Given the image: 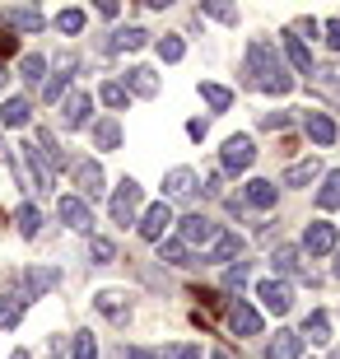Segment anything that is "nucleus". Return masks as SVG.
<instances>
[{"label": "nucleus", "instance_id": "7", "mask_svg": "<svg viewBox=\"0 0 340 359\" xmlns=\"http://www.w3.org/2000/svg\"><path fill=\"white\" fill-rule=\"evenodd\" d=\"M61 285V271L56 266H28L24 271V290H19V299L24 304H33V299H42L47 290H56Z\"/></svg>", "mask_w": 340, "mask_h": 359}, {"label": "nucleus", "instance_id": "24", "mask_svg": "<svg viewBox=\"0 0 340 359\" xmlns=\"http://www.w3.org/2000/svg\"><path fill=\"white\" fill-rule=\"evenodd\" d=\"M144 42H149V33L131 24V28H117V33H112V38H107L103 47H107V52H140Z\"/></svg>", "mask_w": 340, "mask_h": 359}, {"label": "nucleus", "instance_id": "32", "mask_svg": "<svg viewBox=\"0 0 340 359\" xmlns=\"http://www.w3.org/2000/svg\"><path fill=\"white\" fill-rule=\"evenodd\" d=\"M154 52H158V61H168V66H172V61H182V56H186V42L177 38V33H163V38L154 42Z\"/></svg>", "mask_w": 340, "mask_h": 359}, {"label": "nucleus", "instance_id": "42", "mask_svg": "<svg viewBox=\"0 0 340 359\" xmlns=\"http://www.w3.org/2000/svg\"><path fill=\"white\" fill-rule=\"evenodd\" d=\"M158 359H200V346H163Z\"/></svg>", "mask_w": 340, "mask_h": 359}, {"label": "nucleus", "instance_id": "50", "mask_svg": "<svg viewBox=\"0 0 340 359\" xmlns=\"http://www.w3.org/2000/svg\"><path fill=\"white\" fill-rule=\"evenodd\" d=\"M5 80H10V75H5V70H0V89H5Z\"/></svg>", "mask_w": 340, "mask_h": 359}, {"label": "nucleus", "instance_id": "34", "mask_svg": "<svg viewBox=\"0 0 340 359\" xmlns=\"http://www.w3.org/2000/svg\"><path fill=\"white\" fill-rule=\"evenodd\" d=\"M14 219H19V233H24V238H38V229H42V215H38V205H19V210H14Z\"/></svg>", "mask_w": 340, "mask_h": 359}, {"label": "nucleus", "instance_id": "4", "mask_svg": "<svg viewBox=\"0 0 340 359\" xmlns=\"http://www.w3.org/2000/svg\"><path fill=\"white\" fill-rule=\"evenodd\" d=\"M271 266H275V280H303V285H317L313 271H303V252L289 248V243L271 252Z\"/></svg>", "mask_w": 340, "mask_h": 359}, {"label": "nucleus", "instance_id": "19", "mask_svg": "<svg viewBox=\"0 0 340 359\" xmlns=\"http://www.w3.org/2000/svg\"><path fill=\"white\" fill-rule=\"evenodd\" d=\"M303 131H308V140H313V145H336V121L327 117V112H308V117H303Z\"/></svg>", "mask_w": 340, "mask_h": 359}, {"label": "nucleus", "instance_id": "6", "mask_svg": "<svg viewBox=\"0 0 340 359\" xmlns=\"http://www.w3.org/2000/svg\"><path fill=\"white\" fill-rule=\"evenodd\" d=\"M215 238H219V224L205 219V215H186L177 224V243H186V248H210Z\"/></svg>", "mask_w": 340, "mask_h": 359}, {"label": "nucleus", "instance_id": "46", "mask_svg": "<svg viewBox=\"0 0 340 359\" xmlns=\"http://www.w3.org/2000/svg\"><path fill=\"white\" fill-rule=\"evenodd\" d=\"M205 131H210V126H205V121H186V135H191V140H205Z\"/></svg>", "mask_w": 340, "mask_h": 359}, {"label": "nucleus", "instance_id": "30", "mask_svg": "<svg viewBox=\"0 0 340 359\" xmlns=\"http://www.w3.org/2000/svg\"><path fill=\"white\" fill-rule=\"evenodd\" d=\"M28 117H33L28 98H5V103H0V121H5V126H28Z\"/></svg>", "mask_w": 340, "mask_h": 359}, {"label": "nucleus", "instance_id": "1", "mask_svg": "<svg viewBox=\"0 0 340 359\" xmlns=\"http://www.w3.org/2000/svg\"><path fill=\"white\" fill-rule=\"evenodd\" d=\"M243 80H247L252 89H261V93H275V98L294 89V75H289L285 56L275 52L271 38H252L247 42V56H243Z\"/></svg>", "mask_w": 340, "mask_h": 359}, {"label": "nucleus", "instance_id": "43", "mask_svg": "<svg viewBox=\"0 0 340 359\" xmlns=\"http://www.w3.org/2000/svg\"><path fill=\"white\" fill-rule=\"evenodd\" d=\"M205 14H215L219 24H238V10H229V5H200Z\"/></svg>", "mask_w": 340, "mask_h": 359}, {"label": "nucleus", "instance_id": "25", "mask_svg": "<svg viewBox=\"0 0 340 359\" xmlns=\"http://www.w3.org/2000/svg\"><path fill=\"white\" fill-rule=\"evenodd\" d=\"M303 341H313V346H327L331 341V318L327 313H322V308H313V313H308V318H303Z\"/></svg>", "mask_w": 340, "mask_h": 359}, {"label": "nucleus", "instance_id": "33", "mask_svg": "<svg viewBox=\"0 0 340 359\" xmlns=\"http://www.w3.org/2000/svg\"><path fill=\"white\" fill-rule=\"evenodd\" d=\"M200 98H205L215 112H229V107H233V93L224 89V84H210V80H200Z\"/></svg>", "mask_w": 340, "mask_h": 359}, {"label": "nucleus", "instance_id": "27", "mask_svg": "<svg viewBox=\"0 0 340 359\" xmlns=\"http://www.w3.org/2000/svg\"><path fill=\"white\" fill-rule=\"evenodd\" d=\"M24 299L19 294H0V332H14L19 322H24Z\"/></svg>", "mask_w": 340, "mask_h": 359}, {"label": "nucleus", "instance_id": "9", "mask_svg": "<svg viewBox=\"0 0 340 359\" xmlns=\"http://www.w3.org/2000/svg\"><path fill=\"white\" fill-rule=\"evenodd\" d=\"M168 224H172V205L168 201H158V205H149V210L140 215V238L144 243H163V233H168Z\"/></svg>", "mask_w": 340, "mask_h": 359}, {"label": "nucleus", "instance_id": "16", "mask_svg": "<svg viewBox=\"0 0 340 359\" xmlns=\"http://www.w3.org/2000/svg\"><path fill=\"white\" fill-rule=\"evenodd\" d=\"M0 24L14 28V33H42V28H47V19H42L38 10H28V5H14V10L0 14Z\"/></svg>", "mask_w": 340, "mask_h": 359}, {"label": "nucleus", "instance_id": "44", "mask_svg": "<svg viewBox=\"0 0 340 359\" xmlns=\"http://www.w3.org/2000/svg\"><path fill=\"white\" fill-rule=\"evenodd\" d=\"M261 126H266V131H285V126H289V112H266Z\"/></svg>", "mask_w": 340, "mask_h": 359}, {"label": "nucleus", "instance_id": "31", "mask_svg": "<svg viewBox=\"0 0 340 359\" xmlns=\"http://www.w3.org/2000/svg\"><path fill=\"white\" fill-rule=\"evenodd\" d=\"M317 205H322V210H336V205H340V168H331V173L322 177V191H317Z\"/></svg>", "mask_w": 340, "mask_h": 359}, {"label": "nucleus", "instance_id": "48", "mask_svg": "<svg viewBox=\"0 0 340 359\" xmlns=\"http://www.w3.org/2000/svg\"><path fill=\"white\" fill-rule=\"evenodd\" d=\"M210 359H233V355H229V350H215V355H210Z\"/></svg>", "mask_w": 340, "mask_h": 359}, {"label": "nucleus", "instance_id": "39", "mask_svg": "<svg viewBox=\"0 0 340 359\" xmlns=\"http://www.w3.org/2000/svg\"><path fill=\"white\" fill-rule=\"evenodd\" d=\"M66 84H70V70H56L52 80L42 84V98H47V103H61V98H66Z\"/></svg>", "mask_w": 340, "mask_h": 359}, {"label": "nucleus", "instance_id": "38", "mask_svg": "<svg viewBox=\"0 0 340 359\" xmlns=\"http://www.w3.org/2000/svg\"><path fill=\"white\" fill-rule=\"evenodd\" d=\"M98 98H103L107 107H126V103H131V93H126V84H121V80H107L103 89H98Z\"/></svg>", "mask_w": 340, "mask_h": 359}, {"label": "nucleus", "instance_id": "26", "mask_svg": "<svg viewBox=\"0 0 340 359\" xmlns=\"http://www.w3.org/2000/svg\"><path fill=\"white\" fill-rule=\"evenodd\" d=\"M89 135H93V145L98 149H117L121 145V126H117V117H98L89 126Z\"/></svg>", "mask_w": 340, "mask_h": 359}, {"label": "nucleus", "instance_id": "28", "mask_svg": "<svg viewBox=\"0 0 340 359\" xmlns=\"http://www.w3.org/2000/svg\"><path fill=\"white\" fill-rule=\"evenodd\" d=\"M154 248H158V262H168V266H191V262H196L191 248L177 243V238H163V243H154Z\"/></svg>", "mask_w": 340, "mask_h": 359}, {"label": "nucleus", "instance_id": "18", "mask_svg": "<svg viewBox=\"0 0 340 359\" xmlns=\"http://www.w3.org/2000/svg\"><path fill=\"white\" fill-rule=\"evenodd\" d=\"M275 196H280V187L266 182V177H252L243 187V205H252V210H275Z\"/></svg>", "mask_w": 340, "mask_h": 359}, {"label": "nucleus", "instance_id": "14", "mask_svg": "<svg viewBox=\"0 0 340 359\" xmlns=\"http://www.w3.org/2000/svg\"><path fill=\"white\" fill-rule=\"evenodd\" d=\"M313 93L317 98H327L331 107H340V66H313Z\"/></svg>", "mask_w": 340, "mask_h": 359}, {"label": "nucleus", "instance_id": "41", "mask_svg": "<svg viewBox=\"0 0 340 359\" xmlns=\"http://www.w3.org/2000/svg\"><path fill=\"white\" fill-rule=\"evenodd\" d=\"M247 276H252V262H233V266L224 271V285H229V290H243Z\"/></svg>", "mask_w": 340, "mask_h": 359}, {"label": "nucleus", "instance_id": "21", "mask_svg": "<svg viewBox=\"0 0 340 359\" xmlns=\"http://www.w3.org/2000/svg\"><path fill=\"white\" fill-rule=\"evenodd\" d=\"M196 168H172L168 177H163V196H172V201H182V196H191L196 191Z\"/></svg>", "mask_w": 340, "mask_h": 359}, {"label": "nucleus", "instance_id": "45", "mask_svg": "<svg viewBox=\"0 0 340 359\" xmlns=\"http://www.w3.org/2000/svg\"><path fill=\"white\" fill-rule=\"evenodd\" d=\"M327 42H331V52H340V19H327Z\"/></svg>", "mask_w": 340, "mask_h": 359}, {"label": "nucleus", "instance_id": "8", "mask_svg": "<svg viewBox=\"0 0 340 359\" xmlns=\"http://www.w3.org/2000/svg\"><path fill=\"white\" fill-rule=\"evenodd\" d=\"M257 299L266 304V313L280 318V313L294 308V285H289V280H261V285H257Z\"/></svg>", "mask_w": 340, "mask_h": 359}, {"label": "nucleus", "instance_id": "36", "mask_svg": "<svg viewBox=\"0 0 340 359\" xmlns=\"http://www.w3.org/2000/svg\"><path fill=\"white\" fill-rule=\"evenodd\" d=\"M84 24H89V14H84V10H61V14H56V28H61V33H70V38H75V33H84Z\"/></svg>", "mask_w": 340, "mask_h": 359}, {"label": "nucleus", "instance_id": "51", "mask_svg": "<svg viewBox=\"0 0 340 359\" xmlns=\"http://www.w3.org/2000/svg\"><path fill=\"white\" fill-rule=\"evenodd\" d=\"M336 276H340V252H336Z\"/></svg>", "mask_w": 340, "mask_h": 359}, {"label": "nucleus", "instance_id": "49", "mask_svg": "<svg viewBox=\"0 0 340 359\" xmlns=\"http://www.w3.org/2000/svg\"><path fill=\"white\" fill-rule=\"evenodd\" d=\"M10 359H28V350H14V355H10Z\"/></svg>", "mask_w": 340, "mask_h": 359}, {"label": "nucleus", "instance_id": "47", "mask_svg": "<svg viewBox=\"0 0 340 359\" xmlns=\"http://www.w3.org/2000/svg\"><path fill=\"white\" fill-rule=\"evenodd\" d=\"M126 359H158V350H144V346H126Z\"/></svg>", "mask_w": 340, "mask_h": 359}, {"label": "nucleus", "instance_id": "2", "mask_svg": "<svg viewBox=\"0 0 340 359\" xmlns=\"http://www.w3.org/2000/svg\"><path fill=\"white\" fill-rule=\"evenodd\" d=\"M140 196H144V191H140L135 177H126V182L112 191V205H107V210H112V224H117V229L140 224Z\"/></svg>", "mask_w": 340, "mask_h": 359}, {"label": "nucleus", "instance_id": "15", "mask_svg": "<svg viewBox=\"0 0 340 359\" xmlns=\"http://www.w3.org/2000/svg\"><path fill=\"white\" fill-rule=\"evenodd\" d=\"M238 252H243V238H238V233H219V238L205 248V257H200V262H210V266H233Z\"/></svg>", "mask_w": 340, "mask_h": 359}, {"label": "nucleus", "instance_id": "35", "mask_svg": "<svg viewBox=\"0 0 340 359\" xmlns=\"http://www.w3.org/2000/svg\"><path fill=\"white\" fill-rule=\"evenodd\" d=\"M19 75H24V84H42L47 80V56H24V61H19Z\"/></svg>", "mask_w": 340, "mask_h": 359}, {"label": "nucleus", "instance_id": "29", "mask_svg": "<svg viewBox=\"0 0 340 359\" xmlns=\"http://www.w3.org/2000/svg\"><path fill=\"white\" fill-rule=\"evenodd\" d=\"M317 177H322V163L317 159H303V163H289L285 168V187H308Z\"/></svg>", "mask_w": 340, "mask_h": 359}, {"label": "nucleus", "instance_id": "20", "mask_svg": "<svg viewBox=\"0 0 340 359\" xmlns=\"http://www.w3.org/2000/svg\"><path fill=\"white\" fill-rule=\"evenodd\" d=\"M280 42H285V61L289 66L299 70V75H313V52H308V42H303L299 33H285Z\"/></svg>", "mask_w": 340, "mask_h": 359}, {"label": "nucleus", "instance_id": "3", "mask_svg": "<svg viewBox=\"0 0 340 359\" xmlns=\"http://www.w3.org/2000/svg\"><path fill=\"white\" fill-rule=\"evenodd\" d=\"M252 159H257V145H252V135H229L219 149V168L224 173H247Z\"/></svg>", "mask_w": 340, "mask_h": 359}, {"label": "nucleus", "instance_id": "11", "mask_svg": "<svg viewBox=\"0 0 340 359\" xmlns=\"http://www.w3.org/2000/svg\"><path fill=\"white\" fill-rule=\"evenodd\" d=\"M229 332L233 336H261V313H257L247 299H233V304H229Z\"/></svg>", "mask_w": 340, "mask_h": 359}, {"label": "nucleus", "instance_id": "10", "mask_svg": "<svg viewBox=\"0 0 340 359\" xmlns=\"http://www.w3.org/2000/svg\"><path fill=\"white\" fill-rule=\"evenodd\" d=\"M303 252L331 257V252H336V224H327V219H313V224L303 229Z\"/></svg>", "mask_w": 340, "mask_h": 359}, {"label": "nucleus", "instance_id": "22", "mask_svg": "<svg viewBox=\"0 0 340 359\" xmlns=\"http://www.w3.org/2000/svg\"><path fill=\"white\" fill-rule=\"evenodd\" d=\"M126 93H135V98H154L158 93V75L149 66H131L126 70Z\"/></svg>", "mask_w": 340, "mask_h": 359}, {"label": "nucleus", "instance_id": "52", "mask_svg": "<svg viewBox=\"0 0 340 359\" xmlns=\"http://www.w3.org/2000/svg\"><path fill=\"white\" fill-rule=\"evenodd\" d=\"M0 154H5V140H0Z\"/></svg>", "mask_w": 340, "mask_h": 359}, {"label": "nucleus", "instance_id": "13", "mask_svg": "<svg viewBox=\"0 0 340 359\" xmlns=\"http://www.w3.org/2000/svg\"><path fill=\"white\" fill-rule=\"evenodd\" d=\"M75 187H79V201H98L103 196V168H98V163L93 159H79L75 163Z\"/></svg>", "mask_w": 340, "mask_h": 359}, {"label": "nucleus", "instance_id": "37", "mask_svg": "<svg viewBox=\"0 0 340 359\" xmlns=\"http://www.w3.org/2000/svg\"><path fill=\"white\" fill-rule=\"evenodd\" d=\"M89 262L93 266H112V262H117V248L107 238H89Z\"/></svg>", "mask_w": 340, "mask_h": 359}, {"label": "nucleus", "instance_id": "5", "mask_svg": "<svg viewBox=\"0 0 340 359\" xmlns=\"http://www.w3.org/2000/svg\"><path fill=\"white\" fill-rule=\"evenodd\" d=\"M56 219H61L66 229H75V233H89V238H93V210H89V201L61 196V201H56Z\"/></svg>", "mask_w": 340, "mask_h": 359}, {"label": "nucleus", "instance_id": "23", "mask_svg": "<svg viewBox=\"0 0 340 359\" xmlns=\"http://www.w3.org/2000/svg\"><path fill=\"white\" fill-rule=\"evenodd\" d=\"M303 355V336L299 332H275L271 346H266V359H299Z\"/></svg>", "mask_w": 340, "mask_h": 359}, {"label": "nucleus", "instance_id": "12", "mask_svg": "<svg viewBox=\"0 0 340 359\" xmlns=\"http://www.w3.org/2000/svg\"><path fill=\"white\" fill-rule=\"evenodd\" d=\"M89 112H93V93L89 89H75L70 98H61V126H70V131H75V126H84V121H89Z\"/></svg>", "mask_w": 340, "mask_h": 359}, {"label": "nucleus", "instance_id": "17", "mask_svg": "<svg viewBox=\"0 0 340 359\" xmlns=\"http://www.w3.org/2000/svg\"><path fill=\"white\" fill-rule=\"evenodd\" d=\"M93 308H98V313H103L107 322H117V327H121L126 318H131V299H126L121 290H103L98 299H93Z\"/></svg>", "mask_w": 340, "mask_h": 359}, {"label": "nucleus", "instance_id": "40", "mask_svg": "<svg viewBox=\"0 0 340 359\" xmlns=\"http://www.w3.org/2000/svg\"><path fill=\"white\" fill-rule=\"evenodd\" d=\"M70 359H98V341H93L89 332H79L75 346H70Z\"/></svg>", "mask_w": 340, "mask_h": 359}]
</instances>
